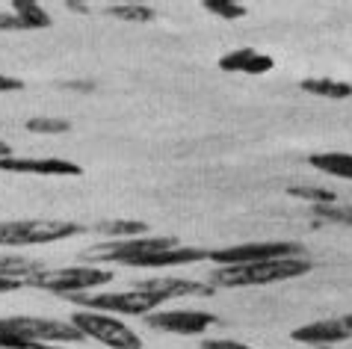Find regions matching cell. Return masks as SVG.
Here are the masks:
<instances>
[{
	"mask_svg": "<svg viewBox=\"0 0 352 349\" xmlns=\"http://www.w3.org/2000/svg\"><path fill=\"white\" fill-rule=\"evenodd\" d=\"M302 89L311 92V95H320V98H349L352 95V86L344 83V80H329V77H308L302 80Z\"/></svg>",
	"mask_w": 352,
	"mask_h": 349,
	"instance_id": "cell-17",
	"label": "cell"
},
{
	"mask_svg": "<svg viewBox=\"0 0 352 349\" xmlns=\"http://www.w3.org/2000/svg\"><path fill=\"white\" fill-rule=\"evenodd\" d=\"M210 258V251L204 249H169V251H154L140 260H133L131 267H181V264H195V260Z\"/></svg>",
	"mask_w": 352,
	"mask_h": 349,
	"instance_id": "cell-14",
	"label": "cell"
},
{
	"mask_svg": "<svg viewBox=\"0 0 352 349\" xmlns=\"http://www.w3.org/2000/svg\"><path fill=\"white\" fill-rule=\"evenodd\" d=\"M0 172H21V174H54V178H77L83 169L72 160L60 157H6L0 160Z\"/></svg>",
	"mask_w": 352,
	"mask_h": 349,
	"instance_id": "cell-9",
	"label": "cell"
},
{
	"mask_svg": "<svg viewBox=\"0 0 352 349\" xmlns=\"http://www.w3.org/2000/svg\"><path fill=\"white\" fill-rule=\"evenodd\" d=\"M305 273H311L308 258H278V260H261V264H246V267H222L213 273V281L219 287H255V284L299 278Z\"/></svg>",
	"mask_w": 352,
	"mask_h": 349,
	"instance_id": "cell-1",
	"label": "cell"
},
{
	"mask_svg": "<svg viewBox=\"0 0 352 349\" xmlns=\"http://www.w3.org/2000/svg\"><path fill=\"white\" fill-rule=\"evenodd\" d=\"M272 65H276L272 56L258 54V51H252V47H240V51H231L219 60L222 71H243V74H267Z\"/></svg>",
	"mask_w": 352,
	"mask_h": 349,
	"instance_id": "cell-13",
	"label": "cell"
},
{
	"mask_svg": "<svg viewBox=\"0 0 352 349\" xmlns=\"http://www.w3.org/2000/svg\"><path fill=\"white\" fill-rule=\"evenodd\" d=\"M204 9L219 18H243L246 15V6L234 3V0H204Z\"/></svg>",
	"mask_w": 352,
	"mask_h": 349,
	"instance_id": "cell-24",
	"label": "cell"
},
{
	"mask_svg": "<svg viewBox=\"0 0 352 349\" xmlns=\"http://www.w3.org/2000/svg\"><path fill=\"white\" fill-rule=\"evenodd\" d=\"M113 275L107 269H95V267H72V269H54V273H36L33 278H27L24 284H33V287H42V290H51V293H63V296H74V293H83L89 287L98 284H107Z\"/></svg>",
	"mask_w": 352,
	"mask_h": 349,
	"instance_id": "cell-3",
	"label": "cell"
},
{
	"mask_svg": "<svg viewBox=\"0 0 352 349\" xmlns=\"http://www.w3.org/2000/svg\"><path fill=\"white\" fill-rule=\"evenodd\" d=\"M352 332L346 328L344 319H317V323H308L302 328H293V341L308 344V346H331L346 341Z\"/></svg>",
	"mask_w": 352,
	"mask_h": 349,
	"instance_id": "cell-12",
	"label": "cell"
},
{
	"mask_svg": "<svg viewBox=\"0 0 352 349\" xmlns=\"http://www.w3.org/2000/svg\"><path fill=\"white\" fill-rule=\"evenodd\" d=\"M24 287V281H15V278H0V293H9V290H18Z\"/></svg>",
	"mask_w": 352,
	"mask_h": 349,
	"instance_id": "cell-29",
	"label": "cell"
},
{
	"mask_svg": "<svg viewBox=\"0 0 352 349\" xmlns=\"http://www.w3.org/2000/svg\"><path fill=\"white\" fill-rule=\"evenodd\" d=\"M18 89H24V83H21V80H15V77H3V74H0V92H18Z\"/></svg>",
	"mask_w": 352,
	"mask_h": 349,
	"instance_id": "cell-28",
	"label": "cell"
},
{
	"mask_svg": "<svg viewBox=\"0 0 352 349\" xmlns=\"http://www.w3.org/2000/svg\"><path fill=\"white\" fill-rule=\"evenodd\" d=\"M314 216H317L320 222L352 225V205H314Z\"/></svg>",
	"mask_w": 352,
	"mask_h": 349,
	"instance_id": "cell-20",
	"label": "cell"
},
{
	"mask_svg": "<svg viewBox=\"0 0 352 349\" xmlns=\"http://www.w3.org/2000/svg\"><path fill=\"white\" fill-rule=\"evenodd\" d=\"M0 349H56V346H47V344H30L24 341V337L12 335L9 328L3 326V319H0Z\"/></svg>",
	"mask_w": 352,
	"mask_h": 349,
	"instance_id": "cell-25",
	"label": "cell"
},
{
	"mask_svg": "<svg viewBox=\"0 0 352 349\" xmlns=\"http://www.w3.org/2000/svg\"><path fill=\"white\" fill-rule=\"evenodd\" d=\"M136 293L154 296V299H175V296H210V284H199L190 278H151V281H136Z\"/></svg>",
	"mask_w": 352,
	"mask_h": 349,
	"instance_id": "cell-10",
	"label": "cell"
},
{
	"mask_svg": "<svg viewBox=\"0 0 352 349\" xmlns=\"http://www.w3.org/2000/svg\"><path fill=\"white\" fill-rule=\"evenodd\" d=\"M287 192L293 199H305V201H314V205H335V192L326 187H290Z\"/></svg>",
	"mask_w": 352,
	"mask_h": 349,
	"instance_id": "cell-22",
	"label": "cell"
},
{
	"mask_svg": "<svg viewBox=\"0 0 352 349\" xmlns=\"http://www.w3.org/2000/svg\"><path fill=\"white\" fill-rule=\"evenodd\" d=\"M178 249V240L175 237H145V240H116V243L107 246H95L86 251V260H107V264H133L145 255H154V251H169Z\"/></svg>",
	"mask_w": 352,
	"mask_h": 349,
	"instance_id": "cell-6",
	"label": "cell"
},
{
	"mask_svg": "<svg viewBox=\"0 0 352 349\" xmlns=\"http://www.w3.org/2000/svg\"><path fill=\"white\" fill-rule=\"evenodd\" d=\"M80 225L60 219H15L0 222V246H45L80 234Z\"/></svg>",
	"mask_w": 352,
	"mask_h": 349,
	"instance_id": "cell-2",
	"label": "cell"
},
{
	"mask_svg": "<svg viewBox=\"0 0 352 349\" xmlns=\"http://www.w3.org/2000/svg\"><path fill=\"white\" fill-rule=\"evenodd\" d=\"M42 260L36 258H24V255H0V278H15V281H27L36 273H42Z\"/></svg>",
	"mask_w": 352,
	"mask_h": 349,
	"instance_id": "cell-16",
	"label": "cell"
},
{
	"mask_svg": "<svg viewBox=\"0 0 352 349\" xmlns=\"http://www.w3.org/2000/svg\"><path fill=\"white\" fill-rule=\"evenodd\" d=\"M3 326L12 335L24 337L30 344H77L83 341V332L74 323H60V319H42V317H9Z\"/></svg>",
	"mask_w": 352,
	"mask_h": 349,
	"instance_id": "cell-5",
	"label": "cell"
},
{
	"mask_svg": "<svg viewBox=\"0 0 352 349\" xmlns=\"http://www.w3.org/2000/svg\"><path fill=\"white\" fill-rule=\"evenodd\" d=\"M113 18H122V21H151L154 12L148 6H140V3H116L107 9Z\"/></svg>",
	"mask_w": 352,
	"mask_h": 349,
	"instance_id": "cell-21",
	"label": "cell"
},
{
	"mask_svg": "<svg viewBox=\"0 0 352 349\" xmlns=\"http://www.w3.org/2000/svg\"><path fill=\"white\" fill-rule=\"evenodd\" d=\"M308 163H311V166H314L317 172H326V174H335V178L352 181V154H344V151L311 154Z\"/></svg>",
	"mask_w": 352,
	"mask_h": 349,
	"instance_id": "cell-15",
	"label": "cell"
},
{
	"mask_svg": "<svg viewBox=\"0 0 352 349\" xmlns=\"http://www.w3.org/2000/svg\"><path fill=\"white\" fill-rule=\"evenodd\" d=\"M148 228L145 222H136V219H113V222H101L95 231L101 234H110V237H136Z\"/></svg>",
	"mask_w": 352,
	"mask_h": 349,
	"instance_id": "cell-19",
	"label": "cell"
},
{
	"mask_svg": "<svg viewBox=\"0 0 352 349\" xmlns=\"http://www.w3.org/2000/svg\"><path fill=\"white\" fill-rule=\"evenodd\" d=\"M299 243H246V246H231L210 251V260L222 267H246L261 264V260H278V258H299Z\"/></svg>",
	"mask_w": 352,
	"mask_h": 349,
	"instance_id": "cell-7",
	"label": "cell"
},
{
	"mask_svg": "<svg viewBox=\"0 0 352 349\" xmlns=\"http://www.w3.org/2000/svg\"><path fill=\"white\" fill-rule=\"evenodd\" d=\"M68 9H74V12H89V6L86 3H68Z\"/></svg>",
	"mask_w": 352,
	"mask_h": 349,
	"instance_id": "cell-31",
	"label": "cell"
},
{
	"mask_svg": "<svg viewBox=\"0 0 352 349\" xmlns=\"http://www.w3.org/2000/svg\"><path fill=\"white\" fill-rule=\"evenodd\" d=\"M201 349H252L246 344H234V341H204Z\"/></svg>",
	"mask_w": 352,
	"mask_h": 349,
	"instance_id": "cell-27",
	"label": "cell"
},
{
	"mask_svg": "<svg viewBox=\"0 0 352 349\" xmlns=\"http://www.w3.org/2000/svg\"><path fill=\"white\" fill-rule=\"evenodd\" d=\"M72 323L80 328L83 337H92V341H101L110 349H140L142 341L140 335L131 332L124 323H119L116 317L98 314V311H77L72 317Z\"/></svg>",
	"mask_w": 352,
	"mask_h": 349,
	"instance_id": "cell-4",
	"label": "cell"
},
{
	"mask_svg": "<svg viewBox=\"0 0 352 349\" xmlns=\"http://www.w3.org/2000/svg\"><path fill=\"white\" fill-rule=\"evenodd\" d=\"M27 131H30V133H68V131H72V122L42 115V119H30V122H27Z\"/></svg>",
	"mask_w": 352,
	"mask_h": 349,
	"instance_id": "cell-23",
	"label": "cell"
},
{
	"mask_svg": "<svg viewBox=\"0 0 352 349\" xmlns=\"http://www.w3.org/2000/svg\"><path fill=\"white\" fill-rule=\"evenodd\" d=\"M12 9H15V15L27 24V30H42V27H51V18H47V12L38 3H33V0H15Z\"/></svg>",
	"mask_w": 352,
	"mask_h": 349,
	"instance_id": "cell-18",
	"label": "cell"
},
{
	"mask_svg": "<svg viewBox=\"0 0 352 349\" xmlns=\"http://www.w3.org/2000/svg\"><path fill=\"white\" fill-rule=\"evenodd\" d=\"M77 305H86L89 311H113V314H148L151 308L160 305V299L145 296V293H98V296H83L74 293L68 296Z\"/></svg>",
	"mask_w": 352,
	"mask_h": 349,
	"instance_id": "cell-8",
	"label": "cell"
},
{
	"mask_svg": "<svg viewBox=\"0 0 352 349\" xmlns=\"http://www.w3.org/2000/svg\"><path fill=\"white\" fill-rule=\"evenodd\" d=\"M6 157H12V148H9V145L0 139V160H6Z\"/></svg>",
	"mask_w": 352,
	"mask_h": 349,
	"instance_id": "cell-30",
	"label": "cell"
},
{
	"mask_svg": "<svg viewBox=\"0 0 352 349\" xmlns=\"http://www.w3.org/2000/svg\"><path fill=\"white\" fill-rule=\"evenodd\" d=\"M0 30H27V24H24L18 15L0 12Z\"/></svg>",
	"mask_w": 352,
	"mask_h": 349,
	"instance_id": "cell-26",
	"label": "cell"
},
{
	"mask_svg": "<svg viewBox=\"0 0 352 349\" xmlns=\"http://www.w3.org/2000/svg\"><path fill=\"white\" fill-rule=\"evenodd\" d=\"M148 323L163 332H175V335H201L208 326L217 323V317L208 311H160L151 314Z\"/></svg>",
	"mask_w": 352,
	"mask_h": 349,
	"instance_id": "cell-11",
	"label": "cell"
},
{
	"mask_svg": "<svg viewBox=\"0 0 352 349\" xmlns=\"http://www.w3.org/2000/svg\"><path fill=\"white\" fill-rule=\"evenodd\" d=\"M344 323H346V328H349V332H352V314H349V317L344 319Z\"/></svg>",
	"mask_w": 352,
	"mask_h": 349,
	"instance_id": "cell-32",
	"label": "cell"
}]
</instances>
